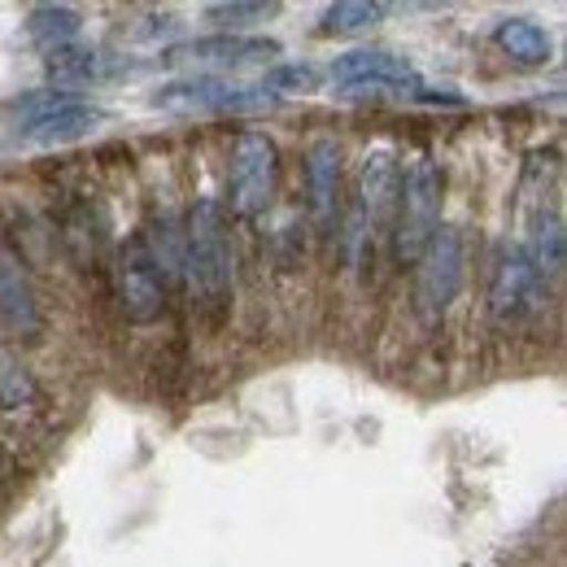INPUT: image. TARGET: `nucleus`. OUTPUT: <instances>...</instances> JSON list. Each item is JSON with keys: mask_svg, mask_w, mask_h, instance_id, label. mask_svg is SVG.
<instances>
[{"mask_svg": "<svg viewBox=\"0 0 567 567\" xmlns=\"http://www.w3.org/2000/svg\"><path fill=\"white\" fill-rule=\"evenodd\" d=\"M236 284V254H231V214L223 202L202 197L184 218V288L210 310L223 315Z\"/></svg>", "mask_w": 567, "mask_h": 567, "instance_id": "obj_1", "label": "nucleus"}, {"mask_svg": "<svg viewBox=\"0 0 567 567\" xmlns=\"http://www.w3.org/2000/svg\"><path fill=\"white\" fill-rule=\"evenodd\" d=\"M441 206H445V175L432 153H420L411 166H402V193H398V214H393V258L415 267L424 245L441 227Z\"/></svg>", "mask_w": 567, "mask_h": 567, "instance_id": "obj_2", "label": "nucleus"}, {"mask_svg": "<svg viewBox=\"0 0 567 567\" xmlns=\"http://www.w3.org/2000/svg\"><path fill=\"white\" fill-rule=\"evenodd\" d=\"M153 110L162 114H267L280 105L276 92H267L262 83H240V79H210V74H188V79H171L148 96Z\"/></svg>", "mask_w": 567, "mask_h": 567, "instance_id": "obj_3", "label": "nucleus"}, {"mask_svg": "<svg viewBox=\"0 0 567 567\" xmlns=\"http://www.w3.org/2000/svg\"><path fill=\"white\" fill-rule=\"evenodd\" d=\"M280 193V148L267 132H240L227 162V206L236 218H258Z\"/></svg>", "mask_w": 567, "mask_h": 567, "instance_id": "obj_4", "label": "nucleus"}, {"mask_svg": "<svg viewBox=\"0 0 567 567\" xmlns=\"http://www.w3.org/2000/svg\"><path fill=\"white\" fill-rule=\"evenodd\" d=\"M18 110H22V123L13 132L18 148H62V144L92 136L105 123V110L74 92H44V96L22 101Z\"/></svg>", "mask_w": 567, "mask_h": 567, "instance_id": "obj_5", "label": "nucleus"}, {"mask_svg": "<svg viewBox=\"0 0 567 567\" xmlns=\"http://www.w3.org/2000/svg\"><path fill=\"white\" fill-rule=\"evenodd\" d=\"M467 276V245H463V231L441 223L436 236L424 245V254L415 258V315L424 319L427 328L441 323L463 288Z\"/></svg>", "mask_w": 567, "mask_h": 567, "instance_id": "obj_6", "label": "nucleus"}, {"mask_svg": "<svg viewBox=\"0 0 567 567\" xmlns=\"http://www.w3.org/2000/svg\"><path fill=\"white\" fill-rule=\"evenodd\" d=\"M280 53V40H267V35H202V40L166 49L162 62L179 66V71L188 66V71L210 74V79H227L231 71H245V66H276Z\"/></svg>", "mask_w": 567, "mask_h": 567, "instance_id": "obj_7", "label": "nucleus"}, {"mask_svg": "<svg viewBox=\"0 0 567 567\" xmlns=\"http://www.w3.org/2000/svg\"><path fill=\"white\" fill-rule=\"evenodd\" d=\"M306 214H310V227L337 245V231H341V214H346V148L341 141L323 136L306 148Z\"/></svg>", "mask_w": 567, "mask_h": 567, "instance_id": "obj_8", "label": "nucleus"}, {"mask_svg": "<svg viewBox=\"0 0 567 567\" xmlns=\"http://www.w3.org/2000/svg\"><path fill=\"white\" fill-rule=\"evenodd\" d=\"M114 301H118V310H123V319L127 323H157L162 315H166V284L157 276V267H153V258H148V249H144L141 231L136 236H127L123 245H118V254H114Z\"/></svg>", "mask_w": 567, "mask_h": 567, "instance_id": "obj_9", "label": "nucleus"}, {"mask_svg": "<svg viewBox=\"0 0 567 567\" xmlns=\"http://www.w3.org/2000/svg\"><path fill=\"white\" fill-rule=\"evenodd\" d=\"M328 79L350 96L358 92H402V96L411 92L415 96L424 87L415 62L393 49H350L328 66Z\"/></svg>", "mask_w": 567, "mask_h": 567, "instance_id": "obj_10", "label": "nucleus"}, {"mask_svg": "<svg viewBox=\"0 0 567 567\" xmlns=\"http://www.w3.org/2000/svg\"><path fill=\"white\" fill-rule=\"evenodd\" d=\"M546 297V280L533 271L524 245H506L489 280V315L497 323H519L528 319Z\"/></svg>", "mask_w": 567, "mask_h": 567, "instance_id": "obj_11", "label": "nucleus"}, {"mask_svg": "<svg viewBox=\"0 0 567 567\" xmlns=\"http://www.w3.org/2000/svg\"><path fill=\"white\" fill-rule=\"evenodd\" d=\"M0 323L18 341H35L44 332L40 292L27 271V258L13 245H0Z\"/></svg>", "mask_w": 567, "mask_h": 567, "instance_id": "obj_12", "label": "nucleus"}, {"mask_svg": "<svg viewBox=\"0 0 567 567\" xmlns=\"http://www.w3.org/2000/svg\"><path fill=\"white\" fill-rule=\"evenodd\" d=\"M494 44L506 62H515V66H524V71H542V66H550V58H555L550 31H546L542 22H533V18H502L494 27Z\"/></svg>", "mask_w": 567, "mask_h": 567, "instance_id": "obj_13", "label": "nucleus"}, {"mask_svg": "<svg viewBox=\"0 0 567 567\" xmlns=\"http://www.w3.org/2000/svg\"><path fill=\"white\" fill-rule=\"evenodd\" d=\"M141 240L162 284H166V292H171V284H184V218L175 210H153L144 223Z\"/></svg>", "mask_w": 567, "mask_h": 567, "instance_id": "obj_14", "label": "nucleus"}, {"mask_svg": "<svg viewBox=\"0 0 567 567\" xmlns=\"http://www.w3.org/2000/svg\"><path fill=\"white\" fill-rule=\"evenodd\" d=\"M524 254L533 262V271L546 280V288L564 276V262H567V240H564V214L559 210H542L533 214V231L524 240Z\"/></svg>", "mask_w": 567, "mask_h": 567, "instance_id": "obj_15", "label": "nucleus"}, {"mask_svg": "<svg viewBox=\"0 0 567 567\" xmlns=\"http://www.w3.org/2000/svg\"><path fill=\"white\" fill-rule=\"evenodd\" d=\"M79 31H83V22H79V13L66 9V4H35L27 13V35H31V44L44 58H53V53L79 44Z\"/></svg>", "mask_w": 567, "mask_h": 567, "instance_id": "obj_16", "label": "nucleus"}, {"mask_svg": "<svg viewBox=\"0 0 567 567\" xmlns=\"http://www.w3.org/2000/svg\"><path fill=\"white\" fill-rule=\"evenodd\" d=\"M35 398H40V384H35L31 367L0 337V406L4 411H27Z\"/></svg>", "mask_w": 567, "mask_h": 567, "instance_id": "obj_17", "label": "nucleus"}, {"mask_svg": "<svg viewBox=\"0 0 567 567\" xmlns=\"http://www.w3.org/2000/svg\"><path fill=\"white\" fill-rule=\"evenodd\" d=\"M280 9V0H223V4H206V22L218 27V35H245L249 27L276 18Z\"/></svg>", "mask_w": 567, "mask_h": 567, "instance_id": "obj_18", "label": "nucleus"}, {"mask_svg": "<svg viewBox=\"0 0 567 567\" xmlns=\"http://www.w3.org/2000/svg\"><path fill=\"white\" fill-rule=\"evenodd\" d=\"M384 13H389V4H380V0H341V4H328L323 9V22H319V35H362Z\"/></svg>", "mask_w": 567, "mask_h": 567, "instance_id": "obj_19", "label": "nucleus"}, {"mask_svg": "<svg viewBox=\"0 0 567 567\" xmlns=\"http://www.w3.org/2000/svg\"><path fill=\"white\" fill-rule=\"evenodd\" d=\"M44 66H49V79H58V83H87L105 71V58L87 44H71V49L44 58Z\"/></svg>", "mask_w": 567, "mask_h": 567, "instance_id": "obj_20", "label": "nucleus"}, {"mask_svg": "<svg viewBox=\"0 0 567 567\" xmlns=\"http://www.w3.org/2000/svg\"><path fill=\"white\" fill-rule=\"evenodd\" d=\"M319 79H323V74L315 71V66H306V62H276L271 71L258 79V83H262L267 92H276V96L284 101V96H292V92H301V96H306V92H315V87H319Z\"/></svg>", "mask_w": 567, "mask_h": 567, "instance_id": "obj_21", "label": "nucleus"}]
</instances>
